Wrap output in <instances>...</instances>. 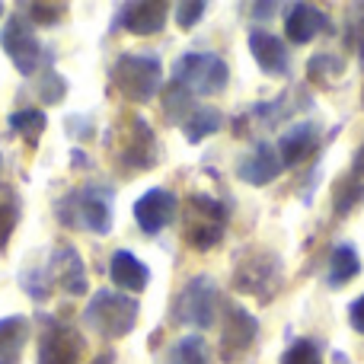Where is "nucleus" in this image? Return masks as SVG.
Segmentation results:
<instances>
[{"label": "nucleus", "mask_w": 364, "mask_h": 364, "mask_svg": "<svg viewBox=\"0 0 364 364\" xmlns=\"http://www.w3.org/2000/svg\"><path fill=\"white\" fill-rule=\"evenodd\" d=\"M246 42H250L252 61L259 64V70H262L265 77H288L291 74V55H288V48H284V38L272 36V32H265V29H252Z\"/></svg>", "instance_id": "nucleus-18"}, {"label": "nucleus", "mask_w": 364, "mask_h": 364, "mask_svg": "<svg viewBox=\"0 0 364 364\" xmlns=\"http://www.w3.org/2000/svg\"><path fill=\"white\" fill-rule=\"evenodd\" d=\"M179 128L188 138V144H201L205 138H211V134H218L224 128V112L214 106H195V112Z\"/></svg>", "instance_id": "nucleus-23"}, {"label": "nucleus", "mask_w": 364, "mask_h": 364, "mask_svg": "<svg viewBox=\"0 0 364 364\" xmlns=\"http://www.w3.org/2000/svg\"><path fill=\"white\" fill-rule=\"evenodd\" d=\"M138 314H141V301L132 294H122V291H96L90 297L87 310H83V320L102 336V339H125L134 333L138 326Z\"/></svg>", "instance_id": "nucleus-5"}, {"label": "nucleus", "mask_w": 364, "mask_h": 364, "mask_svg": "<svg viewBox=\"0 0 364 364\" xmlns=\"http://www.w3.org/2000/svg\"><path fill=\"white\" fill-rule=\"evenodd\" d=\"M0 19H4V4H0Z\"/></svg>", "instance_id": "nucleus-40"}, {"label": "nucleus", "mask_w": 364, "mask_h": 364, "mask_svg": "<svg viewBox=\"0 0 364 364\" xmlns=\"http://www.w3.org/2000/svg\"><path fill=\"white\" fill-rule=\"evenodd\" d=\"M0 48L10 58V64L19 74H36L42 68V61H51V51H45V45L38 42L36 29H32L29 16L23 13H13L4 19V29H0Z\"/></svg>", "instance_id": "nucleus-7"}, {"label": "nucleus", "mask_w": 364, "mask_h": 364, "mask_svg": "<svg viewBox=\"0 0 364 364\" xmlns=\"http://www.w3.org/2000/svg\"><path fill=\"white\" fill-rule=\"evenodd\" d=\"M282 170L284 166H282V160H278V151L269 141H256V144L237 160V179L252 188L272 186V182L282 176Z\"/></svg>", "instance_id": "nucleus-13"}, {"label": "nucleus", "mask_w": 364, "mask_h": 364, "mask_svg": "<svg viewBox=\"0 0 364 364\" xmlns=\"http://www.w3.org/2000/svg\"><path fill=\"white\" fill-rule=\"evenodd\" d=\"M166 16H170V6L164 0H134V4L122 6L115 19L132 36H157V32H164Z\"/></svg>", "instance_id": "nucleus-17"}, {"label": "nucleus", "mask_w": 364, "mask_h": 364, "mask_svg": "<svg viewBox=\"0 0 364 364\" xmlns=\"http://www.w3.org/2000/svg\"><path fill=\"white\" fill-rule=\"evenodd\" d=\"M42 278L48 288H58L70 297H83L90 288L87 282V262L83 256L74 250V246L61 243V246H51L48 250V259H45V269H42Z\"/></svg>", "instance_id": "nucleus-9"}, {"label": "nucleus", "mask_w": 364, "mask_h": 364, "mask_svg": "<svg viewBox=\"0 0 364 364\" xmlns=\"http://www.w3.org/2000/svg\"><path fill=\"white\" fill-rule=\"evenodd\" d=\"M176 26L182 32H188V29H195V26L205 19V13H208V4L205 0H186V4H176Z\"/></svg>", "instance_id": "nucleus-32"}, {"label": "nucleus", "mask_w": 364, "mask_h": 364, "mask_svg": "<svg viewBox=\"0 0 364 364\" xmlns=\"http://www.w3.org/2000/svg\"><path fill=\"white\" fill-rule=\"evenodd\" d=\"M19 214H23V205H19V195L13 188H0V252L6 250L13 230L19 224Z\"/></svg>", "instance_id": "nucleus-27"}, {"label": "nucleus", "mask_w": 364, "mask_h": 364, "mask_svg": "<svg viewBox=\"0 0 364 364\" xmlns=\"http://www.w3.org/2000/svg\"><path fill=\"white\" fill-rule=\"evenodd\" d=\"M230 282L240 294L256 297L259 304H272L284 288V259L269 246H243L233 256Z\"/></svg>", "instance_id": "nucleus-2"}, {"label": "nucleus", "mask_w": 364, "mask_h": 364, "mask_svg": "<svg viewBox=\"0 0 364 364\" xmlns=\"http://www.w3.org/2000/svg\"><path fill=\"white\" fill-rule=\"evenodd\" d=\"M112 141V157L125 173H147L160 160L157 134L147 125L144 115H125L119 125L109 132Z\"/></svg>", "instance_id": "nucleus-3"}, {"label": "nucleus", "mask_w": 364, "mask_h": 364, "mask_svg": "<svg viewBox=\"0 0 364 364\" xmlns=\"http://www.w3.org/2000/svg\"><path fill=\"white\" fill-rule=\"evenodd\" d=\"M112 361H115V355H112V352H102V355H96V358L90 361V364H112Z\"/></svg>", "instance_id": "nucleus-38"}, {"label": "nucleus", "mask_w": 364, "mask_h": 364, "mask_svg": "<svg viewBox=\"0 0 364 364\" xmlns=\"http://www.w3.org/2000/svg\"><path fill=\"white\" fill-rule=\"evenodd\" d=\"M348 323H352L355 333H361V336H364V294H361V297H355V301L348 304Z\"/></svg>", "instance_id": "nucleus-35"}, {"label": "nucleus", "mask_w": 364, "mask_h": 364, "mask_svg": "<svg viewBox=\"0 0 364 364\" xmlns=\"http://www.w3.org/2000/svg\"><path fill=\"white\" fill-rule=\"evenodd\" d=\"M218 314H220V294L211 275H195L176 294V304H173V320L179 326L208 329L218 323Z\"/></svg>", "instance_id": "nucleus-8"}, {"label": "nucleus", "mask_w": 364, "mask_h": 364, "mask_svg": "<svg viewBox=\"0 0 364 364\" xmlns=\"http://www.w3.org/2000/svg\"><path fill=\"white\" fill-rule=\"evenodd\" d=\"M173 80L182 83L192 96H218L230 83V68L214 51H186L173 68Z\"/></svg>", "instance_id": "nucleus-6"}, {"label": "nucleus", "mask_w": 364, "mask_h": 364, "mask_svg": "<svg viewBox=\"0 0 364 364\" xmlns=\"http://www.w3.org/2000/svg\"><path fill=\"white\" fill-rule=\"evenodd\" d=\"M87 339L70 323L48 320L42 339H38V364H80Z\"/></svg>", "instance_id": "nucleus-11"}, {"label": "nucleus", "mask_w": 364, "mask_h": 364, "mask_svg": "<svg viewBox=\"0 0 364 364\" xmlns=\"http://www.w3.org/2000/svg\"><path fill=\"white\" fill-rule=\"evenodd\" d=\"M278 364H323V352L314 339H294L282 352Z\"/></svg>", "instance_id": "nucleus-30"}, {"label": "nucleus", "mask_w": 364, "mask_h": 364, "mask_svg": "<svg viewBox=\"0 0 364 364\" xmlns=\"http://www.w3.org/2000/svg\"><path fill=\"white\" fill-rule=\"evenodd\" d=\"M166 364H211V348L201 336H182L166 355Z\"/></svg>", "instance_id": "nucleus-26"}, {"label": "nucleus", "mask_w": 364, "mask_h": 364, "mask_svg": "<svg viewBox=\"0 0 364 364\" xmlns=\"http://www.w3.org/2000/svg\"><path fill=\"white\" fill-rule=\"evenodd\" d=\"M38 96H42L45 106H61L64 96H68V80L55 70V64H45V74L38 80Z\"/></svg>", "instance_id": "nucleus-29"}, {"label": "nucleus", "mask_w": 364, "mask_h": 364, "mask_svg": "<svg viewBox=\"0 0 364 364\" xmlns=\"http://www.w3.org/2000/svg\"><path fill=\"white\" fill-rule=\"evenodd\" d=\"M68 132L74 134H80V141H87V138H93V122L87 119V115H68Z\"/></svg>", "instance_id": "nucleus-34"}, {"label": "nucleus", "mask_w": 364, "mask_h": 364, "mask_svg": "<svg viewBox=\"0 0 364 364\" xmlns=\"http://www.w3.org/2000/svg\"><path fill=\"white\" fill-rule=\"evenodd\" d=\"M259 336V323L243 304L227 301L220 304V358L237 361L252 348Z\"/></svg>", "instance_id": "nucleus-10"}, {"label": "nucleus", "mask_w": 364, "mask_h": 364, "mask_svg": "<svg viewBox=\"0 0 364 364\" xmlns=\"http://www.w3.org/2000/svg\"><path fill=\"white\" fill-rule=\"evenodd\" d=\"M320 147V125L314 119H304L297 125H291L288 132L278 138V160H282L284 170H294V166L307 164L310 157L316 154Z\"/></svg>", "instance_id": "nucleus-14"}, {"label": "nucleus", "mask_w": 364, "mask_h": 364, "mask_svg": "<svg viewBox=\"0 0 364 364\" xmlns=\"http://www.w3.org/2000/svg\"><path fill=\"white\" fill-rule=\"evenodd\" d=\"M224 237H227V224L192 211V220H188V227H186V240H188V246H192L195 252L214 250V246L224 243Z\"/></svg>", "instance_id": "nucleus-22"}, {"label": "nucleus", "mask_w": 364, "mask_h": 364, "mask_svg": "<svg viewBox=\"0 0 364 364\" xmlns=\"http://www.w3.org/2000/svg\"><path fill=\"white\" fill-rule=\"evenodd\" d=\"M361 275V256L352 243H339L333 246L329 252V275H326V284L329 288H346L352 278Z\"/></svg>", "instance_id": "nucleus-21"}, {"label": "nucleus", "mask_w": 364, "mask_h": 364, "mask_svg": "<svg viewBox=\"0 0 364 364\" xmlns=\"http://www.w3.org/2000/svg\"><path fill=\"white\" fill-rule=\"evenodd\" d=\"M342 58L329 55V51H320V55H314L307 61V80L310 83H320V87H329V83L336 80V77H342Z\"/></svg>", "instance_id": "nucleus-28"}, {"label": "nucleus", "mask_w": 364, "mask_h": 364, "mask_svg": "<svg viewBox=\"0 0 364 364\" xmlns=\"http://www.w3.org/2000/svg\"><path fill=\"white\" fill-rule=\"evenodd\" d=\"M252 13H256L259 19H269V13H278V4H256Z\"/></svg>", "instance_id": "nucleus-37"}, {"label": "nucleus", "mask_w": 364, "mask_h": 364, "mask_svg": "<svg viewBox=\"0 0 364 364\" xmlns=\"http://www.w3.org/2000/svg\"><path fill=\"white\" fill-rule=\"evenodd\" d=\"M284 38L294 45L314 42L320 32H329V16L314 4H288L284 6Z\"/></svg>", "instance_id": "nucleus-15"}, {"label": "nucleus", "mask_w": 364, "mask_h": 364, "mask_svg": "<svg viewBox=\"0 0 364 364\" xmlns=\"http://www.w3.org/2000/svg\"><path fill=\"white\" fill-rule=\"evenodd\" d=\"M355 10H358V16H355V36H352V42H355V48H358V58H361V64H364V4L355 6Z\"/></svg>", "instance_id": "nucleus-36"}, {"label": "nucleus", "mask_w": 364, "mask_h": 364, "mask_svg": "<svg viewBox=\"0 0 364 364\" xmlns=\"http://www.w3.org/2000/svg\"><path fill=\"white\" fill-rule=\"evenodd\" d=\"M26 13H29V23L55 26V23H61V19H64L68 4H42V0H32V4L26 6Z\"/></svg>", "instance_id": "nucleus-31"}, {"label": "nucleus", "mask_w": 364, "mask_h": 364, "mask_svg": "<svg viewBox=\"0 0 364 364\" xmlns=\"http://www.w3.org/2000/svg\"><path fill=\"white\" fill-rule=\"evenodd\" d=\"M0 176H4V154H0Z\"/></svg>", "instance_id": "nucleus-39"}, {"label": "nucleus", "mask_w": 364, "mask_h": 364, "mask_svg": "<svg viewBox=\"0 0 364 364\" xmlns=\"http://www.w3.org/2000/svg\"><path fill=\"white\" fill-rule=\"evenodd\" d=\"M179 198L170 188H147L138 201H134V220H138L144 237H157L176 220Z\"/></svg>", "instance_id": "nucleus-12"}, {"label": "nucleus", "mask_w": 364, "mask_h": 364, "mask_svg": "<svg viewBox=\"0 0 364 364\" xmlns=\"http://www.w3.org/2000/svg\"><path fill=\"white\" fill-rule=\"evenodd\" d=\"M112 87L125 96L128 102H151L160 93V83H164V64L157 55L151 51H125V55L115 58L112 70Z\"/></svg>", "instance_id": "nucleus-4"}, {"label": "nucleus", "mask_w": 364, "mask_h": 364, "mask_svg": "<svg viewBox=\"0 0 364 364\" xmlns=\"http://www.w3.org/2000/svg\"><path fill=\"white\" fill-rule=\"evenodd\" d=\"M109 278H112V284L122 294H141V291H147V284H151V269H147V262H141L134 252L119 250L109 259Z\"/></svg>", "instance_id": "nucleus-19"}, {"label": "nucleus", "mask_w": 364, "mask_h": 364, "mask_svg": "<svg viewBox=\"0 0 364 364\" xmlns=\"http://www.w3.org/2000/svg\"><path fill=\"white\" fill-rule=\"evenodd\" d=\"M6 125H10V132L19 134L29 147H38L45 128H48V115H45L42 109H36V106H26V109H16V112L6 119Z\"/></svg>", "instance_id": "nucleus-24"}, {"label": "nucleus", "mask_w": 364, "mask_h": 364, "mask_svg": "<svg viewBox=\"0 0 364 364\" xmlns=\"http://www.w3.org/2000/svg\"><path fill=\"white\" fill-rule=\"evenodd\" d=\"M160 102H164V115L173 122V125H182V122L195 112V106H198V102H195V96L188 93L182 83H176V80H173L166 90H160Z\"/></svg>", "instance_id": "nucleus-25"}, {"label": "nucleus", "mask_w": 364, "mask_h": 364, "mask_svg": "<svg viewBox=\"0 0 364 364\" xmlns=\"http://www.w3.org/2000/svg\"><path fill=\"white\" fill-rule=\"evenodd\" d=\"M19 288H23L32 301H48V294H51V288L42 278V269H23L19 272Z\"/></svg>", "instance_id": "nucleus-33"}, {"label": "nucleus", "mask_w": 364, "mask_h": 364, "mask_svg": "<svg viewBox=\"0 0 364 364\" xmlns=\"http://www.w3.org/2000/svg\"><path fill=\"white\" fill-rule=\"evenodd\" d=\"M364 205V141L361 147L352 154V164L348 170L336 179L333 186V211L336 218H348L355 208Z\"/></svg>", "instance_id": "nucleus-16"}, {"label": "nucleus", "mask_w": 364, "mask_h": 364, "mask_svg": "<svg viewBox=\"0 0 364 364\" xmlns=\"http://www.w3.org/2000/svg\"><path fill=\"white\" fill-rule=\"evenodd\" d=\"M32 336L29 316H4L0 320V364H19L26 352V342Z\"/></svg>", "instance_id": "nucleus-20"}, {"label": "nucleus", "mask_w": 364, "mask_h": 364, "mask_svg": "<svg viewBox=\"0 0 364 364\" xmlns=\"http://www.w3.org/2000/svg\"><path fill=\"white\" fill-rule=\"evenodd\" d=\"M112 205H115V188L100 186V182H87L80 188H70L61 195L55 205V214L68 230H83L93 237H106L112 233Z\"/></svg>", "instance_id": "nucleus-1"}]
</instances>
